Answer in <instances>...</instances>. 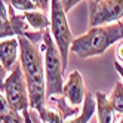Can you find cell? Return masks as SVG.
Listing matches in <instances>:
<instances>
[{
	"label": "cell",
	"instance_id": "obj_18",
	"mask_svg": "<svg viewBox=\"0 0 123 123\" xmlns=\"http://www.w3.org/2000/svg\"><path fill=\"white\" fill-rule=\"evenodd\" d=\"M0 19L2 21L9 19V5L6 0H0Z\"/></svg>",
	"mask_w": 123,
	"mask_h": 123
},
{
	"label": "cell",
	"instance_id": "obj_16",
	"mask_svg": "<svg viewBox=\"0 0 123 123\" xmlns=\"http://www.w3.org/2000/svg\"><path fill=\"white\" fill-rule=\"evenodd\" d=\"M0 123H25V120H24L22 113L11 110L7 114H5V116L2 117V122Z\"/></svg>",
	"mask_w": 123,
	"mask_h": 123
},
{
	"label": "cell",
	"instance_id": "obj_5",
	"mask_svg": "<svg viewBox=\"0 0 123 123\" xmlns=\"http://www.w3.org/2000/svg\"><path fill=\"white\" fill-rule=\"evenodd\" d=\"M2 92L12 111L22 113L25 110H30L28 89H27V83H25V77L19 62L9 71Z\"/></svg>",
	"mask_w": 123,
	"mask_h": 123
},
{
	"label": "cell",
	"instance_id": "obj_9",
	"mask_svg": "<svg viewBox=\"0 0 123 123\" xmlns=\"http://www.w3.org/2000/svg\"><path fill=\"white\" fill-rule=\"evenodd\" d=\"M95 104H96V114H98V123H116L117 122V111L113 108L108 96L104 92H95Z\"/></svg>",
	"mask_w": 123,
	"mask_h": 123
},
{
	"label": "cell",
	"instance_id": "obj_22",
	"mask_svg": "<svg viewBox=\"0 0 123 123\" xmlns=\"http://www.w3.org/2000/svg\"><path fill=\"white\" fill-rule=\"evenodd\" d=\"M116 62L119 64H123V40L119 42V45H117V49H116Z\"/></svg>",
	"mask_w": 123,
	"mask_h": 123
},
{
	"label": "cell",
	"instance_id": "obj_13",
	"mask_svg": "<svg viewBox=\"0 0 123 123\" xmlns=\"http://www.w3.org/2000/svg\"><path fill=\"white\" fill-rule=\"evenodd\" d=\"M108 99L113 105V108L123 116V83L122 82H117L114 85L111 93L108 95Z\"/></svg>",
	"mask_w": 123,
	"mask_h": 123
},
{
	"label": "cell",
	"instance_id": "obj_7",
	"mask_svg": "<svg viewBox=\"0 0 123 123\" xmlns=\"http://www.w3.org/2000/svg\"><path fill=\"white\" fill-rule=\"evenodd\" d=\"M62 96L67 99V102L71 107H80L85 102L86 98V87L83 83V77L80 71H71L68 74V79L64 82V89H62Z\"/></svg>",
	"mask_w": 123,
	"mask_h": 123
},
{
	"label": "cell",
	"instance_id": "obj_1",
	"mask_svg": "<svg viewBox=\"0 0 123 123\" xmlns=\"http://www.w3.org/2000/svg\"><path fill=\"white\" fill-rule=\"evenodd\" d=\"M19 42V64L28 89L30 110L40 113L46 107V82L42 50L25 36H16Z\"/></svg>",
	"mask_w": 123,
	"mask_h": 123
},
{
	"label": "cell",
	"instance_id": "obj_14",
	"mask_svg": "<svg viewBox=\"0 0 123 123\" xmlns=\"http://www.w3.org/2000/svg\"><path fill=\"white\" fill-rule=\"evenodd\" d=\"M39 114V119L42 123H64V117L58 110L46 104V107L43 108Z\"/></svg>",
	"mask_w": 123,
	"mask_h": 123
},
{
	"label": "cell",
	"instance_id": "obj_10",
	"mask_svg": "<svg viewBox=\"0 0 123 123\" xmlns=\"http://www.w3.org/2000/svg\"><path fill=\"white\" fill-rule=\"evenodd\" d=\"M46 104L50 105V107H54L55 110H58L61 114H62L64 122L73 119V117H76V116H79V114H80V111H82L80 107H71V105L67 102V99L64 98L62 95L50 96V98L46 99Z\"/></svg>",
	"mask_w": 123,
	"mask_h": 123
},
{
	"label": "cell",
	"instance_id": "obj_21",
	"mask_svg": "<svg viewBox=\"0 0 123 123\" xmlns=\"http://www.w3.org/2000/svg\"><path fill=\"white\" fill-rule=\"evenodd\" d=\"M7 74H9V71L3 67V64L0 62V92L3 91V85H5V80H6V77Z\"/></svg>",
	"mask_w": 123,
	"mask_h": 123
},
{
	"label": "cell",
	"instance_id": "obj_4",
	"mask_svg": "<svg viewBox=\"0 0 123 123\" xmlns=\"http://www.w3.org/2000/svg\"><path fill=\"white\" fill-rule=\"evenodd\" d=\"M49 19L50 27L49 31L52 34L55 45L59 50V55L62 58L64 67L67 68L68 55H70V46L74 40V36L70 28V24L67 19V12L64 11L59 0H50V11H49Z\"/></svg>",
	"mask_w": 123,
	"mask_h": 123
},
{
	"label": "cell",
	"instance_id": "obj_23",
	"mask_svg": "<svg viewBox=\"0 0 123 123\" xmlns=\"http://www.w3.org/2000/svg\"><path fill=\"white\" fill-rule=\"evenodd\" d=\"M22 116H24L25 123H36V122H34V119H33V116H31V110H25V111H22Z\"/></svg>",
	"mask_w": 123,
	"mask_h": 123
},
{
	"label": "cell",
	"instance_id": "obj_11",
	"mask_svg": "<svg viewBox=\"0 0 123 123\" xmlns=\"http://www.w3.org/2000/svg\"><path fill=\"white\" fill-rule=\"evenodd\" d=\"M22 15H24L25 22L28 24V27L34 31H45V30H49V27H50L49 15L39 9L24 12Z\"/></svg>",
	"mask_w": 123,
	"mask_h": 123
},
{
	"label": "cell",
	"instance_id": "obj_12",
	"mask_svg": "<svg viewBox=\"0 0 123 123\" xmlns=\"http://www.w3.org/2000/svg\"><path fill=\"white\" fill-rule=\"evenodd\" d=\"M95 111H96L95 96L91 92H86V98H85V102L82 105L80 114L76 116V117H73V119H70V120H65L64 123H89V120L92 119Z\"/></svg>",
	"mask_w": 123,
	"mask_h": 123
},
{
	"label": "cell",
	"instance_id": "obj_2",
	"mask_svg": "<svg viewBox=\"0 0 123 123\" xmlns=\"http://www.w3.org/2000/svg\"><path fill=\"white\" fill-rule=\"evenodd\" d=\"M123 40V21L99 25V27H91L85 34L74 37L70 52L82 59L93 58L102 55L110 46L114 43Z\"/></svg>",
	"mask_w": 123,
	"mask_h": 123
},
{
	"label": "cell",
	"instance_id": "obj_19",
	"mask_svg": "<svg viewBox=\"0 0 123 123\" xmlns=\"http://www.w3.org/2000/svg\"><path fill=\"white\" fill-rule=\"evenodd\" d=\"M9 111H11V108H9V104H7L5 95H0V122H2V117Z\"/></svg>",
	"mask_w": 123,
	"mask_h": 123
},
{
	"label": "cell",
	"instance_id": "obj_8",
	"mask_svg": "<svg viewBox=\"0 0 123 123\" xmlns=\"http://www.w3.org/2000/svg\"><path fill=\"white\" fill-rule=\"evenodd\" d=\"M19 59V42L18 37H9L0 40V62L3 67L11 71V70L18 64Z\"/></svg>",
	"mask_w": 123,
	"mask_h": 123
},
{
	"label": "cell",
	"instance_id": "obj_15",
	"mask_svg": "<svg viewBox=\"0 0 123 123\" xmlns=\"http://www.w3.org/2000/svg\"><path fill=\"white\" fill-rule=\"evenodd\" d=\"M7 5H9L12 9H15L16 12H28V11H34L37 9L36 5H34L31 0H6Z\"/></svg>",
	"mask_w": 123,
	"mask_h": 123
},
{
	"label": "cell",
	"instance_id": "obj_17",
	"mask_svg": "<svg viewBox=\"0 0 123 123\" xmlns=\"http://www.w3.org/2000/svg\"><path fill=\"white\" fill-rule=\"evenodd\" d=\"M31 2L36 5V7L39 11L45 12L49 15V11H50V0H31Z\"/></svg>",
	"mask_w": 123,
	"mask_h": 123
},
{
	"label": "cell",
	"instance_id": "obj_25",
	"mask_svg": "<svg viewBox=\"0 0 123 123\" xmlns=\"http://www.w3.org/2000/svg\"><path fill=\"white\" fill-rule=\"evenodd\" d=\"M117 123H123V117H122V119H120V120H119Z\"/></svg>",
	"mask_w": 123,
	"mask_h": 123
},
{
	"label": "cell",
	"instance_id": "obj_3",
	"mask_svg": "<svg viewBox=\"0 0 123 123\" xmlns=\"http://www.w3.org/2000/svg\"><path fill=\"white\" fill-rule=\"evenodd\" d=\"M40 50L43 54V65H45L46 99L50 96L62 95L65 67L49 30L43 31V42L40 45Z\"/></svg>",
	"mask_w": 123,
	"mask_h": 123
},
{
	"label": "cell",
	"instance_id": "obj_6",
	"mask_svg": "<svg viewBox=\"0 0 123 123\" xmlns=\"http://www.w3.org/2000/svg\"><path fill=\"white\" fill-rule=\"evenodd\" d=\"M89 28L123 19V0H87Z\"/></svg>",
	"mask_w": 123,
	"mask_h": 123
},
{
	"label": "cell",
	"instance_id": "obj_20",
	"mask_svg": "<svg viewBox=\"0 0 123 123\" xmlns=\"http://www.w3.org/2000/svg\"><path fill=\"white\" fill-rule=\"evenodd\" d=\"M61 2V5H62V7H64V11L68 13L70 11L73 9V7L76 6V5H79L80 2H83V0H59Z\"/></svg>",
	"mask_w": 123,
	"mask_h": 123
},
{
	"label": "cell",
	"instance_id": "obj_24",
	"mask_svg": "<svg viewBox=\"0 0 123 123\" xmlns=\"http://www.w3.org/2000/svg\"><path fill=\"white\" fill-rule=\"evenodd\" d=\"M114 68H116V71L119 73V76L123 79V64H119V62H116V64H114Z\"/></svg>",
	"mask_w": 123,
	"mask_h": 123
}]
</instances>
